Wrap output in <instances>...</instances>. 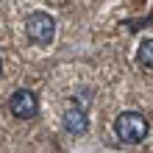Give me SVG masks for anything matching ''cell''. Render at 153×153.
I'll return each instance as SVG.
<instances>
[{
	"label": "cell",
	"mask_w": 153,
	"mask_h": 153,
	"mask_svg": "<svg viewBox=\"0 0 153 153\" xmlns=\"http://www.w3.org/2000/svg\"><path fill=\"white\" fill-rule=\"evenodd\" d=\"M0 75H3V61H0Z\"/></svg>",
	"instance_id": "obj_6"
},
{
	"label": "cell",
	"mask_w": 153,
	"mask_h": 153,
	"mask_svg": "<svg viewBox=\"0 0 153 153\" xmlns=\"http://www.w3.org/2000/svg\"><path fill=\"white\" fill-rule=\"evenodd\" d=\"M148 131H150V123H148V117H142L139 111H123L114 120V134L120 137V142H128V145L142 142L148 137Z\"/></svg>",
	"instance_id": "obj_1"
},
{
	"label": "cell",
	"mask_w": 153,
	"mask_h": 153,
	"mask_svg": "<svg viewBox=\"0 0 153 153\" xmlns=\"http://www.w3.org/2000/svg\"><path fill=\"white\" fill-rule=\"evenodd\" d=\"M137 59H139V64H145L153 70V39H145L139 45V50H137Z\"/></svg>",
	"instance_id": "obj_5"
},
{
	"label": "cell",
	"mask_w": 153,
	"mask_h": 153,
	"mask_svg": "<svg viewBox=\"0 0 153 153\" xmlns=\"http://www.w3.org/2000/svg\"><path fill=\"white\" fill-rule=\"evenodd\" d=\"M61 123H64L67 134H73V137H84L89 131V117L84 109H67L64 117H61Z\"/></svg>",
	"instance_id": "obj_4"
},
{
	"label": "cell",
	"mask_w": 153,
	"mask_h": 153,
	"mask_svg": "<svg viewBox=\"0 0 153 153\" xmlns=\"http://www.w3.org/2000/svg\"><path fill=\"white\" fill-rule=\"evenodd\" d=\"M28 36L31 42H36V45H50L53 36H56V22H53V17L48 11H33L28 17Z\"/></svg>",
	"instance_id": "obj_2"
},
{
	"label": "cell",
	"mask_w": 153,
	"mask_h": 153,
	"mask_svg": "<svg viewBox=\"0 0 153 153\" xmlns=\"http://www.w3.org/2000/svg\"><path fill=\"white\" fill-rule=\"evenodd\" d=\"M8 109H11V114L17 120H31L39 111V97L31 89H17L11 95V100H8Z\"/></svg>",
	"instance_id": "obj_3"
}]
</instances>
